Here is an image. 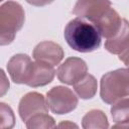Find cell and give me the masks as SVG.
Returning <instances> with one entry per match:
<instances>
[{
    "label": "cell",
    "mask_w": 129,
    "mask_h": 129,
    "mask_svg": "<svg viewBox=\"0 0 129 129\" xmlns=\"http://www.w3.org/2000/svg\"><path fill=\"white\" fill-rule=\"evenodd\" d=\"M67 43L76 51L91 52L101 45V34L90 21L77 17L69 21L63 31Z\"/></svg>",
    "instance_id": "obj_1"
},
{
    "label": "cell",
    "mask_w": 129,
    "mask_h": 129,
    "mask_svg": "<svg viewBox=\"0 0 129 129\" xmlns=\"http://www.w3.org/2000/svg\"><path fill=\"white\" fill-rule=\"evenodd\" d=\"M100 96L106 103L113 105L129 96V68L106 73L100 83Z\"/></svg>",
    "instance_id": "obj_2"
},
{
    "label": "cell",
    "mask_w": 129,
    "mask_h": 129,
    "mask_svg": "<svg viewBox=\"0 0 129 129\" xmlns=\"http://www.w3.org/2000/svg\"><path fill=\"white\" fill-rule=\"evenodd\" d=\"M25 13L22 6L15 1H7L0 6V44L8 45L22 28Z\"/></svg>",
    "instance_id": "obj_3"
},
{
    "label": "cell",
    "mask_w": 129,
    "mask_h": 129,
    "mask_svg": "<svg viewBox=\"0 0 129 129\" xmlns=\"http://www.w3.org/2000/svg\"><path fill=\"white\" fill-rule=\"evenodd\" d=\"M46 102L52 113L63 115L74 111L78 106L79 100L71 89L62 86H56L47 92Z\"/></svg>",
    "instance_id": "obj_4"
},
{
    "label": "cell",
    "mask_w": 129,
    "mask_h": 129,
    "mask_svg": "<svg viewBox=\"0 0 129 129\" xmlns=\"http://www.w3.org/2000/svg\"><path fill=\"white\" fill-rule=\"evenodd\" d=\"M34 70V61L27 54L18 53L13 55L7 63V71L15 84L27 85Z\"/></svg>",
    "instance_id": "obj_5"
},
{
    "label": "cell",
    "mask_w": 129,
    "mask_h": 129,
    "mask_svg": "<svg viewBox=\"0 0 129 129\" xmlns=\"http://www.w3.org/2000/svg\"><path fill=\"white\" fill-rule=\"evenodd\" d=\"M111 7L110 0H77L73 13L93 24L97 22Z\"/></svg>",
    "instance_id": "obj_6"
},
{
    "label": "cell",
    "mask_w": 129,
    "mask_h": 129,
    "mask_svg": "<svg viewBox=\"0 0 129 129\" xmlns=\"http://www.w3.org/2000/svg\"><path fill=\"white\" fill-rule=\"evenodd\" d=\"M87 74L88 66L86 61L80 57L75 56L67 58L56 71L58 80L63 84L72 86L83 79Z\"/></svg>",
    "instance_id": "obj_7"
},
{
    "label": "cell",
    "mask_w": 129,
    "mask_h": 129,
    "mask_svg": "<svg viewBox=\"0 0 129 129\" xmlns=\"http://www.w3.org/2000/svg\"><path fill=\"white\" fill-rule=\"evenodd\" d=\"M48 109L46 99L37 92H30L24 95L18 105V113L24 123L34 115L47 113Z\"/></svg>",
    "instance_id": "obj_8"
},
{
    "label": "cell",
    "mask_w": 129,
    "mask_h": 129,
    "mask_svg": "<svg viewBox=\"0 0 129 129\" xmlns=\"http://www.w3.org/2000/svg\"><path fill=\"white\" fill-rule=\"evenodd\" d=\"M32 56L36 61L54 67L62 60L64 52L62 47L56 42L45 40L39 42L34 47L32 51Z\"/></svg>",
    "instance_id": "obj_9"
},
{
    "label": "cell",
    "mask_w": 129,
    "mask_h": 129,
    "mask_svg": "<svg viewBox=\"0 0 129 129\" xmlns=\"http://www.w3.org/2000/svg\"><path fill=\"white\" fill-rule=\"evenodd\" d=\"M122 18L120 17L119 13L112 7H110L107 12L97 21L94 25L98 28L101 36L105 38L113 37L121 28L122 25Z\"/></svg>",
    "instance_id": "obj_10"
},
{
    "label": "cell",
    "mask_w": 129,
    "mask_h": 129,
    "mask_svg": "<svg viewBox=\"0 0 129 129\" xmlns=\"http://www.w3.org/2000/svg\"><path fill=\"white\" fill-rule=\"evenodd\" d=\"M129 45V21L122 20V25L119 31L111 38H108L105 42V48L113 53L120 54Z\"/></svg>",
    "instance_id": "obj_11"
},
{
    "label": "cell",
    "mask_w": 129,
    "mask_h": 129,
    "mask_svg": "<svg viewBox=\"0 0 129 129\" xmlns=\"http://www.w3.org/2000/svg\"><path fill=\"white\" fill-rule=\"evenodd\" d=\"M55 75V71L53 67L39 62V61H34V70L32 77L30 81L28 82L27 86L32 87V88H37V87H42L45 86L53 80Z\"/></svg>",
    "instance_id": "obj_12"
},
{
    "label": "cell",
    "mask_w": 129,
    "mask_h": 129,
    "mask_svg": "<svg viewBox=\"0 0 129 129\" xmlns=\"http://www.w3.org/2000/svg\"><path fill=\"white\" fill-rule=\"evenodd\" d=\"M98 89V83L93 75L87 74L83 79L74 85V90L78 97L83 100H89L95 97Z\"/></svg>",
    "instance_id": "obj_13"
},
{
    "label": "cell",
    "mask_w": 129,
    "mask_h": 129,
    "mask_svg": "<svg viewBox=\"0 0 129 129\" xmlns=\"http://www.w3.org/2000/svg\"><path fill=\"white\" fill-rule=\"evenodd\" d=\"M82 127L85 129H106L109 127L107 116L101 110H91L83 117Z\"/></svg>",
    "instance_id": "obj_14"
},
{
    "label": "cell",
    "mask_w": 129,
    "mask_h": 129,
    "mask_svg": "<svg viewBox=\"0 0 129 129\" xmlns=\"http://www.w3.org/2000/svg\"><path fill=\"white\" fill-rule=\"evenodd\" d=\"M111 116L116 124L129 123V98H124L112 105Z\"/></svg>",
    "instance_id": "obj_15"
},
{
    "label": "cell",
    "mask_w": 129,
    "mask_h": 129,
    "mask_svg": "<svg viewBox=\"0 0 129 129\" xmlns=\"http://www.w3.org/2000/svg\"><path fill=\"white\" fill-rule=\"evenodd\" d=\"M25 125L28 129H39V128H53L55 127L54 119L47 113H40L29 118Z\"/></svg>",
    "instance_id": "obj_16"
},
{
    "label": "cell",
    "mask_w": 129,
    "mask_h": 129,
    "mask_svg": "<svg viewBox=\"0 0 129 129\" xmlns=\"http://www.w3.org/2000/svg\"><path fill=\"white\" fill-rule=\"evenodd\" d=\"M0 111H1V128H12L15 123L12 109L5 103H1Z\"/></svg>",
    "instance_id": "obj_17"
},
{
    "label": "cell",
    "mask_w": 129,
    "mask_h": 129,
    "mask_svg": "<svg viewBox=\"0 0 129 129\" xmlns=\"http://www.w3.org/2000/svg\"><path fill=\"white\" fill-rule=\"evenodd\" d=\"M119 59L124 62L125 66L129 68V45L119 54Z\"/></svg>",
    "instance_id": "obj_18"
},
{
    "label": "cell",
    "mask_w": 129,
    "mask_h": 129,
    "mask_svg": "<svg viewBox=\"0 0 129 129\" xmlns=\"http://www.w3.org/2000/svg\"><path fill=\"white\" fill-rule=\"evenodd\" d=\"M27 3L33 5V6H37V7H40V6H45V5H48L50 3H52L54 0H25Z\"/></svg>",
    "instance_id": "obj_19"
},
{
    "label": "cell",
    "mask_w": 129,
    "mask_h": 129,
    "mask_svg": "<svg viewBox=\"0 0 129 129\" xmlns=\"http://www.w3.org/2000/svg\"><path fill=\"white\" fill-rule=\"evenodd\" d=\"M1 76H2V84H1V96H3L6 91L9 89V82H7L5 74L3 72V70H1Z\"/></svg>",
    "instance_id": "obj_20"
},
{
    "label": "cell",
    "mask_w": 129,
    "mask_h": 129,
    "mask_svg": "<svg viewBox=\"0 0 129 129\" xmlns=\"http://www.w3.org/2000/svg\"><path fill=\"white\" fill-rule=\"evenodd\" d=\"M59 127H67V126H69V127H78V125H76V124H74V123H70V122H64V123H60L59 125H58Z\"/></svg>",
    "instance_id": "obj_21"
}]
</instances>
